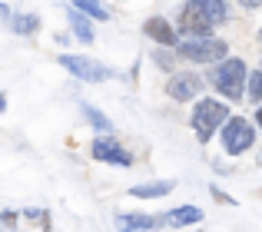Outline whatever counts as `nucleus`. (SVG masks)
<instances>
[{
  "label": "nucleus",
  "mask_w": 262,
  "mask_h": 232,
  "mask_svg": "<svg viewBox=\"0 0 262 232\" xmlns=\"http://www.w3.org/2000/svg\"><path fill=\"white\" fill-rule=\"evenodd\" d=\"M229 116L232 113H229V106H226L223 100L199 97L196 106H192V113H189V126H192V133H196L199 143H209L212 133H219V129L229 123Z\"/></svg>",
  "instance_id": "nucleus-1"
},
{
  "label": "nucleus",
  "mask_w": 262,
  "mask_h": 232,
  "mask_svg": "<svg viewBox=\"0 0 262 232\" xmlns=\"http://www.w3.org/2000/svg\"><path fill=\"white\" fill-rule=\"evenodd\" d=\"M209 83H212V90H216L223 100H232V103L243 100V90H246V83H249L246 63L239 57H226L223 63L209 66Z\"/></svg>",
  "instance_id": "nucleus-2"
},
{
  "label": "nucleus",
  "mask_w": 262,
  "mask_h": 232,
  "mask_svg": "<svg viewBox=\"0 0 262 232\" xmlns=\"http://www.w3.org/2000/svg\"><path fill=\"white\" fill-rule=\"evenodd\" d=\"M176 57L189 60V63H223L226 57H229V43L219 37H199V40H179L176 47Z\"/></svg>",
  "instance_id": "nucleus-3"
},
{
  "label": "nucleus",
  "mask_w": 262,
  "mask_h": 232,
  "mask_svg": "<svg viewBox=\"0 0 262 232\" xmlns=\"http://www.w3.org/2000/svg\"><path fill=\"white\" fill-rule=\"evenodd\" d=\"M176 33L186 40H199V37H212V20L203 13V7L196 0H186L179 7V17H176Z\"/></svg>",
  "instance_id": "nucleus-4"
},
{
  "label": "nucleus",
  "mask_w": 262,
  "mask_h": 232,
  "mask_svg": "<svg viewBox=\"0 0 262 232\" xmlns=\"http://www.w3.org/2000/svg\"><path fill=\"white\" fill-rule=\"evenodd\" d=\"M57 63L63 66V70H70L73 77L86 80V83H103V80H113V77H116V73L110 70L106 63H100V60H93V57H77V53H60V57H57Z\"/></svg>",
  "instance_id": "nucleus-5"
},
{
  "label": "nucleus",
  "mask_w": 262,
  "mask_h": 232,
  "mask_svg": "<svg viewBox=\"0 0 262 232\" xmlns=\"http://www.w3.org/2000/svg\"><path fill=\"white\" fill-rule=\"evenodd\" d=\"M256 143V129L246 116H229V123L223 126V153L226 156H239Z\"/></svg>",
  "instance_id": "nucleus-6"
},
{
  "label": "nucleus",
  "mask_w": 262,
  "mask_h": 232,
  "mask_svg": "<svg viewBox=\"0 0 262 232\" xmlns=\"http://www.w3.org/2000/svg\"><path fill=\"white\" fill-rule=\"evenodd\" d=\"M203 93V77L192 70H176L173 77L166 80V97L176 100V103H189V100H199Z\"/></svg>",
  "instance_id": "nucleus-7"
},
{
  "label": "nucleus",
  "mask_w": 262,
  "mask_h": 232,
  "mask_svg": "<svg viewBox=\"0 0 262 232\" xmlns=\"http://www.w3.org/2000/svg\"><path fill=\"white\" fill-rule=\"evenodd\" d=\"M90 156L96 163H113V166H133V153L123 149V143L116 136H96L90 143Z\"/></svg>",
  "instance_id": "nucleus-8"
},
{
  "label": "nucleus",
  "mask_w": 262,
  "mask_h": 232,
  "mask_svg": "<svg viewBox=\"0 0 262 232\" xmlns=\"http://www.w3.org/2000/svg\"><path fill=\"white\" fill-rule=\"evenodd\" d=\"M143 37H149L153 43H160V47H166V50H176L179 47V33L173 30V24H169L166 17H149L146 24H143Z\"/></svg>",
  "instance_id": "nucleus-9"
},
{
  "label": "nucleus",
  "mask_w": 262,
  "mask_h": 232,
  "mask_svg": "<svg viewBox=\"0 0 262 232\" xmlns=\"http://www.w3.org/2000/svg\"><path fill=\"white\" fill-rule=\"evenodd\" d=\"M163 226V216H149V213H120L116 216V229L120 232H149Z\"/></svg>",
  "instance_id": "nucleus-10"
},
{
  "label": "nucleus",
  "mask_w": 262,
  "mask_h": 232,
  "mask_svg": "<svg viewBox=\"0 0 262 232\" xmlns=\"http://www.w3.org/2000/svg\"><path fill=\"white\" fill-rule=\"evenodd\" d=\"M199 222H203V209L199 206H179L163 216V226L169 229H186V226H199Z\"/></svg>",
  "instance_id": "nucleus-11"
},
{
  "label": "nucleus",
  "mask_w": 262,
  "mask_h": 232,
  "mask_svg": "<svg viewBox=\"0 0 262 232\" xmlns=\"http://www.w3.org/2000/svg\"><path fill=\"white\" fill-rule=\"evenodd\" d=\"M176 189V179H153V182H140V186L129 189V196L136 199H163Z\"/></svg>",
  "instance_id": "nucleus-12"
},
{
  "label": "nucleus",
  "mask_w": 262,
  "mask_h": 232,
  "mask_svg": "<svg viewBox=\"0 0 262 232\" xmlns=\"http://www.w3.org/2000/svg\"><path fill=\"white\" fill-rule=\"evenodd\" d=\"M67 20H70V30H73V37H80L83 40V43H93V27H90V17L86 13H80V10H67Z\"/></svg>",
  "instance_id": "nucleus-13"
},
{
  "label": "nucleus",
  "mask_w": 262,
  "mask_h": 232,
  "mask_svg": "<svg viewBox=\"0 0 262 232\" xmlns=\"http://www.w3.org/2000/svg\"><path fill=\"white\" fill-rule=\"evenodd\" d=\"M10 30L17 37H30V33L40 30V17L37 13H17V17H10Z\"/></svg>",
  "instance_id": "nucleus-14"
},
{
  "label": "nucleus",
  "mask_w": 262,
  "mask_h": 232,
  "mask_svg": "<svg viewBox=\"0 0 262 232\" xmlns=\"http://www.w3.org/2000/svg\"><path fill=\"white\" fill-rule=\"evenodd\" d=\"M196 4L203 7V13L212 20V27H219V24L229 20V7H226V0H196Z\"/></svg>",
  "instance_id": "nucleus-15"
},
{
  "label": "nucleus",
  "mask_w": 262,
  "mask_h": 232,
  "mask_svg": "<svg viewBox=\"0 0 262 232\" xmlns=\"http://www.w3.org/2000/svg\"><path fill=\"white\" fill-rule=\"evenodd\" d=\"M73 10H80V13H86V17H93V20H110V7L103 4V0H73Z\"/></svg>",
  "instance_id": "nucleus-16"
},
{
  "label": "nucleus",
  "mask_w": 262,
  "mask_h": 232,
  "mask_svg": "<svg viewBox=\"0 0 262 232\" xmlns=\"http://www.w3.org/2000/svg\"><path fill=\"white\" fill-rule=\"evenodd\" d=\"M80 113H83L86 120H90V126H96V129H100V136H110V133H113V123H110L106 116H103L100 110H96V106H90V103H80Z\"/></svg>",
  "instance_id": "nucleus-17"
},
{
  "label": "nucleus",
  "mask_w": 262,
  "mask_h": 232,
  "mask_svg": "<svg viewBox=\"0 0 262 232\" xmlns=\"http://www.w3.org/2000/svg\"><path fill=\"white\" fill-rule=\"evenodd\" d=\"M153 63L160 66V70H166L169 77H173V73H176V53H173V50H166V47H156Z\"/></svg>",
  "instance_id": "nucleus-18"
},
{
  "label": "nucleus",
  "mask_w": 262,
  "mask_h": 232,
  "mask_svg": "<svg viewBox=\"0 0 262 232\" xmlns=\"http://www.w3.org/2000/svg\"><path fill=\"white\" fill-rule=\"evenodd\" d=\"M246 97H249L252 103H259V106H262V70L249 77V83H246Z\"/></svg>",
  "instance_id": "nucleus-19"
},
{
  "label": "nucleus",
  "mask_w": 262,
  "mask_h": 232,
  "mask_svg": "<svg viewBox=\"0 0 262 232\" xmlns=\"http://www.w3.org/2000/svg\"><path fill=\"white\" fill-rule=\"evenodd\" d=\"M24 219H33V222H43V226H47L50 213H47V209H27V213H24Z\"/></svg>",
  "instance_id": "nucleus-20"
},
{
  "label": "nucleus",
  "mask_w": 262,
  "mask_h": 232,
  "mask_svg": "<svg viewBox=\"0 0 262 232\" xmlns=\"http://www.w3.org/2000/svg\"><path fill=\"white\" fill-rule=\"evenodd\" d=\"M209 193H212V199H216V202H223V206H236V199H232V196H226L223 189H216V186H212Z\"/></svg>",
  "instance_id": "nucleus-21"
},
{
  "label": "nucleus",
  "mask_w": 262,
  "mask_h": 232,
  "mask_svg": "<svg viewBox=\"0 0 262 232\" xmlns=\"http://www.w3.org/2000/svg\"><path fill=\"white\" fill-rule=\"evenodd\" d=\"M17 219H20V216L13 213V209H4V213H0V222H4L7 229H13V226H17Z\"/></svg>",
  "instance_id": "nucleus-22"
},
{
  "label": "nucleus",
  "mask_w": 262,
  "mask_h": 232,
  "mask_svg": "<svg viewBox=\"0 0 262 232\" xmlns=\"http://www.w3.org/2000/svg\"><path fill=\"white\" fill-rule=\"evenodd\" d=\"M239 7H246V10H259L262 0H239Z\"/></svg>",
  "instance_id": "nucleus-23"
},
{
  "label": "nucleus",
  "mask_w": 262,
  "mask_h": 232,
  "mask_svg": "<svg viewBox=\"0 0 262 232\" xmlns=\"http://www.w3.org/2000/svg\"><path fill=\"white\" fill-rule=\"evenodd\" d=\"M4 17H10V7H7V4H0V20H4Z\"/></svg>",
  "instance_id": "nucleus-24"
},
{
  "label": "nucleus",
  "mask_w": 262,
  "mask_h": 232,
  "mask_svg": "<svg viewBox=\"0 0 262 232\" xmlns=\"http://www.w3.org/2000/svg\"><path fill=\"white\" fill-rule=\"evenodd\" d=\"M256 123H259V129H262V106L256 110Z\"/></svg>",
  "instance_id": "nucleus-25"
},
{
  "label": "nucleus",
  "mask_w": 262,
  "mask_h": 232,
  "mask_svg": "<svg viewBox=\"0 0 262 232\" xmlns=\"http://www.w3.org/2000/svg\"><path fill=\"white\" fill-rule=\"evenodd\" d=\"M4 106H7V100H4V93H0V110H4Z\"/></svg>",
  "instance_id": "nucleus-26"
},
{
  "label": "nucleus",
  "mask_w": 262,
  "mask_h": 232,
  "mask_svg": "<svg viewBox=\"0 0 262 232\" xmlns=\"http://www.w3.org/2000/svg\"><path fill=\"white\" fill-rule=\"evenodd\" d=\"M259 37H262V30H259Z\"/></svg>",
  "instance_id": "nucleus-27"
},
{
  "label": "nucleus",
  "mask_w": 262,
  "mask_h": 232,
  "mask_svg": "<svg viewBox=\"0 0 262 232\" xmlns=\"http://www.w3.org/2000/svg\"><path fill=\"white\" fill-rule=\"evenodd\" d=\"M0 232H4V229H0Z\"/></svg>",
  "instance_id": "nucleus-28"
}]
</instances>
